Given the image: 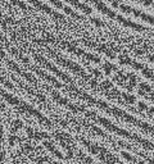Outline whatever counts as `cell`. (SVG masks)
<instances>
[{"instance_id": "cell-1", "label": "cell", "mask_w": 154, "mask_h": 164, "mask_svg": "<svg viewBox=\"0 0 154 164\" xmlns=\"http://www.w3.org/2000/svg\"><path fill=\"white\" fill-rule=\"evenodd\" d=\"M0 97H1L3 100H5L8 104H10L12 106H14V108L17 109L18 112H21L22 114H26V116H28V117H34V118H36L41 124L48 126V127H51V122L49 121V119L46 118L43 113H40L36 108L31 106L30 104H27L26 101H23V100L16 97L14 95L7 92L4 89H1V87H0Z\"/></svg>"}, {"instance_id": "cell-2", "label": "cell", "mask_w": 154, "mask_h": 164, "mask_svg": "<svg viewBox=\"0 0 154 164\" xmlns=\"http://www.w3.org/2000/svg\"><path fill=\"white\" fill-rule=\"evenodd\" d=\"M94 121L99 122L101 126H103V127H105L107 130L111 131V132L117 133L118 136H122V137H126V138H130V140H134L135 142H137V144L141 145L144 149H147V150H153V151H154V144H152L150 141H148V140H145V138L140 137V136L135 135V133H131V132H128V131L123 130V128L117 127V126L113 124V123L109 121V119L103 118V117H99V116H95Z\"/></svg>"}, {"instance_id": "cell-3", "label": "cell", "mask_w": 154, "mask_h": 164, "mask_svg": "<svg viewBox=\"0 0 154 164\" xmlns=\"http://www.w3.org/2000/svg\"><path fill=\"white\" fill-rule=\"evenodd\" d=\"M46 48V50L49 51V53L51 54V55L54 56V59L59 63L60 65H63V67H66V68H68L70 71H72L75 75H77L78 77H81L84 81H86L87 83L90 85V86L93 87V89H99V83H98V81L95 80V78H93V76H90L89 73H86L84 69H82L81 67H80L77 63H75V62H72V60H70V59H66V58H63L60 54H58V53H55L54 50H51L49 46H46V45H44Z\"/></svg>"}, {"instance_id": "cell-4", "label": "cell", "mask_w": 154, "mask_h": 164, "mask_svg": "<svg viewBox=\"0 0 154 164\" xmlns=\"http://www.w3.org/2000/svg\"><path fill=\"white\" fill-rule=\"evenodd\" d=\"M86 1H89V3H91V4H94L95 8L99 10V12H101L104 15H107V17L112 18V19L118 21L121 24H123V26L130 27V28L135 30V31H147V28H145L144 26H141V24L135 23V22L130 21V19H126V18L122 17V15H118L116 12H113L112 9H109V8L107 7V5L104 4L103 1H101V0H86Z\"/></svg>"}, {"instance_id": "cell-5", "label": "cell", "mask_w": 154, "mask_h": 164, "mask_svg": "<svg viewBox=\"0 0 154 164\" xmlns=\"http://www.w3.org/2000/svg\"><path fill=\"white\" fill-rule=\"evenodd\" d=\"M45 39H48L49 41H50V42H58L60 46H62V48L67 49V50L70 51V53L75 54V55L80 56V58L87 59V60H90V62H93V63H100V58H99V56L93 55V54H90V53H87V51L82 50V49L77 48L76 45H73V44H72V42H70V41H66V40H58V39H55V37L51 36V35H45Z\"/></svg>"}, {"instance_id": "cell-6", "label": "cell", "mask_w": 154, "mask_h": 164, "mask_svg": "<svg viewBox=\"0 0 154 164\" xmlns=\"http://www.w3.org/2000/svg\"><path fill=\"white\" fill-rule=\"evenodd\" d=\"M108 112H109L111 114H113V116H116L117 118H121L122 121L128 122V123H131V124L137 126V127L141 128V130L145 131V132L154 135V127H153V126H150L149 123L143 122V121H140V119H137V118H135V117L130 116V114H127L126 112H123L122 109H118V108H116V106H109Z\"/></svg>"}, {"instance_id": "cell-7", "label": "cell", "mask_w": 154, "mask_h": 164, "mask_svg": "<svg viewBox=\"0 0 154 164\" xmlns=\"http://www.w3.org/2000/svg\"><path fill=\"white\" fill-rule=\"evenodd\" d=\"M34 58L37 63H40L41 65H44V68H46V69H49L50 72H53L54 75H57L58 77L62 78L64 82H67V83H70V85H75V82H73V80L70 77V76L66 75V73H63L62 71H59L58 68H55V65L51 64V63L49 62L46 58H44L43 55H40V54H37V53H34Z\"/></svg>"}, {"instance_id": "cell-8", "label": "cell", "mask_w": 154, "mask_h": 164, "mask_svg": "<svg viewBox=\"0 0 154 164\" xmlns=\"http://www.w3.org/2000/svg\"><path fill=\"white\" fill-rule=\"evenodd\" d=\"M111 3L113 4L114 8H118V9H121L122 12L128 13V14H132V15H135V17L140 18V19L148 22V23H150V24H153L154 26V17L153 15H149V14H147V13L141 12V10H137V9H135V8H131V7H128V5H126V4L116 1V0H111Z\"/></svg>"}, {"instance_id": "cell-9", "label": "cell", "mask_w": 154, "mask_h": 164, "mask_svg": "<svg viewBox=\"0 0 154 164\" xmlns=\"http://www.w3.org/2000/svg\"><path fill=\"white\" fill-rule=\"evenodd\" d=\"M54 136H55V138L59 141V144L64 147L66 151H67V159H73V157H75V151H73V149H75V142H73V140L71 138V136L67 135V133H63V132H55Z\"/></svg>"}, {"instance_id": "cell-10", "label": "cell", "mask_w": 154, "mask_h": 164, "mask_svg": "<svg viewBox=\"0 0 154 164\" xmlns=\"http://www.w3.org/2000/svg\"><path fill=\"white\" fill-rule=\"evenodd\" d=\"M0 44H1V45H3V48H4V49H7V50L9 51V53H12L13 55H14L17 59H19V60H21V62H23L24 64H27V65H28V67H30V65H31V64H30V60H28V59H27V58H24V55H23V54H22V53L18 50L17 48H14V46H13L12 44H10L9 41L7 40V37H5L4 35L1 34V32H0Z\"/></svg>"}, {"instance_id": "cell-11", "label": "cell", "mask_w": 154, "mask_h": 164, "mask_svg": "<svg viewBox=\"0 0 154 164\" xmlns=\"http://www.w3.org/2000/svg\"><path fill=\"white\" fill-rule=\"evenodd\" d=\"M51 96H53V99L55 100V101L59 104V105H62V106H66V108H68L70 110H72V112H75V113H77V112H85L86 113V109H85V106H81V105H76V104H73V103H71L68 99H66V97H63V96H60L59 94H57L55 91H53L51 90Z\"/></svg>"}, {"instance_id": "cell-12", "label": "cell", "mask_w": 154, "mask_h": 164, "mask_svg": "<svg viewBox=\"0 0 154 164\" xmlns=\"http://www.w3.org/2000/svg\"><path fill=\"white\" fill-rule=\"evenodd\" d=\"M28 1L31 3V4L34 5L35 8H37L38 10H41V12H44V13H46V14L51 15V17H53V18H55V19H58V21L66 22L64 17H63L62 14H59V13L54 12V10L51 9L50 7H48V5H46V4H44V3H43V1H40V0H28Z\"/></svg>"}, {"instance_id": "cell-13", "label": "cell", "mask_w": 154, "mask_h": 164, "mask_svg": "<svg viewBox=\"0 0 154 164\" xmlns=\"http://www.w3.org/2000/svg\"><path fill=\"white\" fill-rule=\"evenodd\" d=\"M26 135H27V137L32 138V140H41V138L49 140V136L46 135V133L36 131L35 128H31V127H26Z\"/></svg>"}, {"instance_id": "cell-14", "label": "cell", "mask_w": 154, "mask_h": 164, "mask_svg": "<svg viewBox=\"0 0 154 164\" xmlns=\"http://www.w3.org/2000/svg\"><path fill=\"white\" fill-rule=\"evenodd\" d=\"M66 1H68L71 5H73L75 8H77V9H80V10H82V12L85 13V14H91V8L89 7V5H86V4H84V3H81V1H78V0H66Z\"/></svg>"}, {"instance_id": "cell-15", "label": "cell", "mask_w": 154, "mask_h": 164, "mask_svg": "<svg viewBox=\"0 0 154 164\" xmlns=\"http://www.w3.org/2000/svg\"><path fill=\"white\" fill-rule=\"evenodd\" d=\"M44 146L46 147V149L49 150V151L51 153V154L54 155V157H57L58 159H64V157H63V154L59 151V150L57 149L55 146H54V144H53V141H50V140H46L45 142H44Z\"/></svg>"}, {"instance_id": "cell-16", "label": "cell", "mask_w": 154, "mask_h": 164, "mask_svg": "<svg viewBox=\"0 0 154 164\" xmlns=\"http://www.w3.org/2000/svg\"><path fill=\"white\" fill-rule=\"evenodd\" d=\"M113 80L117 82L118 85H121V86H123V87L127 86V75H123L121 71L116 69V76L113 77Z\"/></svg>"}, {"instance_id": "cell-17", "label": "cell", "mask_w": 154, "mask_h": 164, "mask_svg": "<svg viewBox=\"0 0 154 164\" xmlns=\"http://www.w3.org/2000/svg\"><path fill=\"white\" fill-rule=\"evenodd\" d=\"M137 83V77L134 75V73H128L127 75V86H126V89L128 90V91H131V90H134V87L136 86Z\"/></svg>"}, {"instance_id": "cell-18", "label": "cell", "mask_w": 154, "mask_h": 164, "mask_svg": "<svg viewBox=\"0 0 154 164\" xmlns=\"http://www.w3.org/2000/svg\"><path fill=\"white\" fill-rule=\"evenodd\" d=\"M22 127H23V122H22L21 119H14V121L12 122V124H10V132L12 133L17 132V131L21 130Z\"/></svg>"}, {"instance_id": "cell-19", "label": "cell", "mask_w": 154, "mask_h": 164, "mask_svg": "<svg viewBox=\"0 0 154 164\" xmlns=\"http://www.w3.org/2000/svg\"><path fill=\"white\" fill-rule=\"evenodd\" d=\"M10 3H12L13 5H16V7H18V8H21V9H23V10H26V12H30V8L27 7L26 4H24L22 0H9Z\"/></svg>"}, {"instance_id": "cell-20", "label": "cell", "mask_w": 154, "mask_h": 164, "mask_svg": "<svg viewBox=\"0 0 154 164\" xmlns=\"http://www.w3.org/2000/svg\"><path fill=\"white\" fill-rule=\"evenodd\" d=\"M141 73H143V76H144V77L149 78V80H152V81L154 82V73H153L152 69H149L148 67H144V68L141 69Z\"/></svg>"}, {"instance_id": "cell-21", "label": "cell", "mask_w": 154, "mask_h": 164, "mask_svg": "<svg viewBox=\"0 0 154 164\" xmlns=\"http://www.w3.org/2000/svg\"><path fill=\"white\" fill-rule=\"evenodd\" d=\"M77 154H78V157H80V162H81V164H93V160L90 159L89 157H86L84 153L78 151Z\"/></svg>"}, {"instance_id": "cell-22", "label": "cell", "mask_w": 154, "mask_h": 164, "mask_svg": "<svg viewBox=\"0 0 154 164\" xmlns=\"http://www.w3.org/2000/svg\"><path fill=\"white\" fill-rule=\"evenodd\" d=\"M103 69H104V72H105L107 75H111L112 71H116L117 68H116L113 64H111V63H104V64H103Z\"/></svg>"}, {"instance_id": "cell-23", "label": "cell", "mask_w": 154, "mask_h": 164, "mask_svg": "<svg viewBox=\"0 0 154 164\" xmlns=\"http://www.w3.org/2000/svg\"><path fill=\"white\" fill-rule=\"evenodd\" d=\"M122 97L125 99V103H127V104H135L136 103V99H135V96H132V95L123 94L122 92Z\"/></svg>"}, {"instance_id": "cell-24", "label": "cell", "mask_w": 154, "mask_h": 164, "mask_svg": "<svg viewBox=\"0 0 154 164\" xmlns=\"http://www.w3.org/2000/svg\"><path fill=\"white\" fill-rule=\"evenodd\" d=\"M131 1H136V3H140V4H144V5H148V7H153L154 8V0H131Z\"/></svg>"}, {"instance_id": "cell-25", "label": "cell", "mask_w": 154, "mask_h": 164, "mask_svg": "<svg viewBox=\"0 0 154 164\" xmlns=\"http://www.w3.org/2000/svg\"><path fill=\"white\" fill-rule=\"evenodd\" d=\"M49 1L53 5H55L57 8H60V9H63V10H66V8H67V7H64V5L62 4V1H59V0H49Z\"/></svg>"}, {"instance_id": "cell-26", "label": "cell", "mask_w": 154, "mask_h": 164, "mask_svg": "<svg viewBox=\"0 0 154 164\" xmlns=\"http://www.w3.org/2000/svg\"><path fill=\"white\" fill-rule=\"evenodd\" d=\"M18 138H19V137H17V136L10 135V136H9V138H8V142H9L10 146H14V144H16V142H18Z\"/></svg>"}, {"instance_id": "cell-27", "label": "cell", "mask_w": 154, "mask_h": 164, "mask_svg": "<svg viewBox=\"0 0 154 164\" xmlns=\"http://www.w3.org/2000/svg\"><path fill=\"white\" fill-rule=\"evenodd\" d=\"M4 141V130H3V124L0 122V142Z\"/></svg>"}, {"instance_id": "cell-28", "label": "cell", "mask_w": 154, "mask_h": 164, "mask_svg": "<svg viewBox=\"0 0 154 164\" xmlns=\"http://www.w3.org/2000/svg\"><path fill=\"white\" fill-rule=\"evenodd\" d=\"M137 105H139V109H140V110H148V108H149V106H147L144 103H141V101H139V104H137Z\"/></svg>"}, {"instance_id": "cell-29", "label": "cell", "mask_w": 154, "mask_h": 164, "mask_svg": "<svg viewBox=\"0 0 154 164\" xmlns=\"http://www.w3.org/2000/svg\"><path fill=\"white\" fill-rule=\"evenodd\" d=\"M4 159H5V151H4V149L0 146V162H3Z\"/></svg>"}, {"instance_id": "cell-30", "label": "cell", "mask_w": 154, "mask_h": 164, "mask_svg": "<svg viewBox=\"0 0 154 164\" xmlns=\"http://www.w3.org/2000/svg\"><path fill=\"white\" fill-rule=\"evenodd\" d=\"M91 22H94L95 24H98V26H104V23L101 21H99V19H96V18H91Z\"/></svg>"}, {"instance_id": "cell-31", "label": "cell", "mask_w": 154, "mask_h": 164, "mask_svg": "<svg viewBox=\"0 0 154 164\" xmlns=\"http://www.w3.org/2000/svg\"><path fill=\"white\" fill-rule=\"evenodd\" d=\"M13 164H26V163L22 162V160H19V159H14V162H13Z\"/></svg>"}, {"instance_id": "cell-32", "label": "cell", "mask_w": 154, "mask_h": 164, "mask_svg": "<svg viewBox=\"0 0 154 164\" xmlns=\"http://www.w3.org/2000/svg\"><path fill=\"white\" fill-rule=\"evenodd\" d=\"M148 95H149V99H150V100H152V101H154V91H152V92H149V94H148Z\"/></svg>"}, {"instance_id": "cell-33", "label": "cell", "mask_w": 154, "mask_h": 164, "mask_svg": "<svg viewBox=\"0 0 154 164\" xmlns=\"http://www.w3.org/2000/svg\"><path fill=\"white\" fill-rule=\"evenodd\" d=\"M148 59H149V62L154 63V55H149V56H148Z\"/></svg>"}, {"instance_id": "cell-34", "label": "cell", "mask_w": 154, "mask_h": 164, "mask_svg": "<svg viewBox=\"0 0 154 164\" xmlns=\"http://www.w3.org/2000/svg\"><path fill=\"white\" fill-rule=\"evenodd\" d=\"M148 112H149V113H152V114H154V108H148Z\"/></svg>"}, {"instance_id": "cell-35", "label": "cell", "mask_w": 154, "mask_h": 164, "mask_svg": "<svg viewBox=\"0 0 154 164\" xmlns=\"http://www.w3.org/2000/svg\"><path fill=\"white\" fill-rule=\"evenodd\" d=\"M50 164H62V163H58V162H50Z\"/></svg>"}, {"instance_id": "cell-36", "label": "cell", "mask_w": 154, "mask_h": 164, "mask_svg": "<svg viewBox=\"0 0 154 164\" xmlns=\"http://www.w3.org/2000/svg\"><path fill=\"white\" fill-rule=\"evenodd\" d=\"M118 164H122V163H118Z\"/></svg>"}]
</instances>
